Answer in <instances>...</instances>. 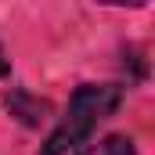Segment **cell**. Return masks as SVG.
Wrapping results in <instances>:
<instances>
[{
	"mask_svg": "<svg viewBox=\"0 0 155 155\" xmlns=\"http://www.w3.org/2000/svg\"><path fill=\"white\" fill-rule=\"evenodd\" d=\"M119 105H123V87H116V83H101V87L87 83V87H79L69 97L65 116L58 119V126L43 141L40 155H69L76 148H83L94 137V130L112 116Z\"/></svg>",
	"mask_w": 155,
	"mask_h": 155,
	"instance_id": "obj_1",
	"label": "cell"
},
{
	"mask_svg": "<svg viewBox=\"0 0 155 155\" xmlns=\"http://www.w3.org/2000/svg\"><path fill=\"white\" fill-rule=\"evenodd\" d=\"M7 72V58H4V51H0V76Z\"/></svg>",
	"mask_w": 155,
	"mask_h": 155,
	"instance_id": "obj_3",
	"label": "cell"
},
{
	"mask_svg": "<svg viewBox=\"0 0 155 155\" xmlns=\"http://www.w3.org/2000/svg\"><path fill=\"white\" fill-rule=\"evenodd\" d=\"M83 155H137V152H134V141H130V137H123V134H112V137H105V141L90 144Z\"/></svg>",
	"mask_w": 155,
	"mask_h": 155,
	"instance_id": "obj_2",
	"label": "cell"
}]
</instances>
